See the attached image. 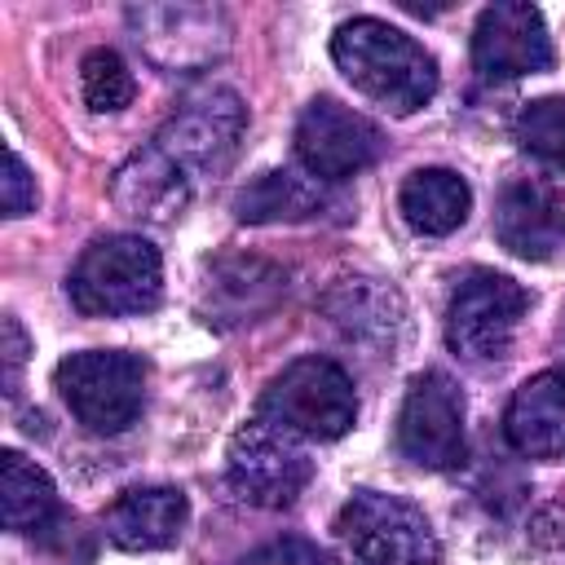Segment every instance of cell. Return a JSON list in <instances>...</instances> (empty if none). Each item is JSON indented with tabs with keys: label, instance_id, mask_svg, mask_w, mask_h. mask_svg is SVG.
I'll use <instances>...</instances> for the list:
<instances>
[{
	"label": "cell",
	"instance_id": "obj_1",
	"mask_svg": "<svg viewBox=\"0 0 565 565\" xmlns=\"http://www.w3.org/2000/svg\"><path fill=\"white\" fill-rule=\"evenodd\" d=\"M243 137V102L230 88L190 97L154 141L132 154L115 177V199L132 216H172L190 185L230 168Z\"/></svg>",
	"mask_w": 565,
	"mask_h": 565
},
{
	"label": "cell",
	"instance_id": "obj_2",
	"mask_svg": "<svg viewBox=\"0 0 565 565\" xmlns=\"http://www.w3.org/2000/svg\"><path fill=\"white\" fill-rule=\"evenodd\" d=\"M331 57L358 93H366L371 102H380L393 115H411L437 93L433 53L380 18L344 22L331 35Z\"/></svg>",
	"mask_w": 565,
	"mask_h": 565
},
{
	"label": "cell",
	"instance_id": "obj_3",
	"mask_svg": "<svg viewBox=\"0 0 565 565\" xmlns=\"http://www.w3.org/2000/svg\"><path fill=\"white\" fill-rule=\"evenodd\" d=\"M71 305L88 318L146 313L163 296V260L141 234H110L84 247L66 278Z\"/></svg>",
	"mask_w": 565,
	"mask_h": 565
},
{
	"label": "cell",
	"instance_id": "obj_4",
	"mask_svg": "<svg viewBox=\"0 0 565 565\" xmlns=\"http://www.w3.org/2000/svg\"><path fill=\"white\" fill-rule=\"evenodd\" d=\"M331 534L344 565H437L441 556L428 516L402 494L358 490L335 512Z\"/></svg>",
	"mask_w": 565,
	"mask_h": 565
},
{
	"label": "cell",
	"instance_id": "obj_5",
	"mask_svg": "<svg viewBox=\"0 0 565 565\" xmlns=\"http://www.w3.org/2000/svg\"><path fill=\"white\" fill-rule=\"evenodd\" d=\"M53 384L88 433H124L146 402V362L119 349H84L57 362Z\"/></svg>",
	"mask_w": 565,
	"mask_h": 565
},
{
	"label": "cell",
	"instance_id": "obj_6",
	"mask_svg": "<svg viewBox=\"0 0 565 565\" xmlns=\"http://www.w3.org/2000/svg\"><path fill=\"white\" fill-rule=\"evenodd\" d=\"M260 415L278 419L296 437L335 441L358 419V393H353V380L344 375V366L313 353V358H296L291 366H282L269 380V388L260 397Z\"/></svg>",
	"mask_w": 565,
	"mask_h": 565
},
{
	"label": "cell",
	"instance_id": "obj_7",
	"mask_svg": "<svg viewBox=\"0 0 565 565\" xmlns=\"http://www.w3.org/2000/svg\"><path fill=\"white\" fill-rule=\"evenodd\" d=\"M225 472H230V486L247 503L287 508L309 486L313 463H309V455H305V446H300V437L291 428H282L269 415H256L230 437Z\"/></svg>",
	"mask_w": 565,
	"mask_h": 565
},
{
	"label": "cell",
	"instance_id": "obj_8",
	"mask_svg": "<svg viewBox=\"0 0 565 565\" xmlns=\"http://www.w3.org/2000/svg\"><path fill=\"white\" fill-rule=\"evenodd\" d=\"M530 309V291L494 269H472L446 309V344L463 362H499Z\"/></svg>",
	"mask_w": 565,
	"mask_h": 565
},
{
	"label": "cell",
	"instance_id": "obj_9",
	"mask_svg": "<svg viewBox=\"0 0 565 565\" xmlns=\"http://www.w3.org/2000/svg\"><path fill=\"white\" fill-rule=\"evenodd\" d=\"M397 446L411 463L450 472L468 455V433H463V393L455 388L450 375L424 371L411 380L402 415H397Z\"/></svg>",
	"mask_w": 565,
	"mask_h": 565
},
{
	"label": "cell",
	"instance_id": "obj_10",
	"mask_svg": "<svg viewBox=\"0 0 565 565\" xmlns=\"http://www.w3.org/2000/svg\"><path fill=\"white\" fill-rule=\"evenodd\" d=\"M384 154V132L340 106L335 97H313L296 124V159L305 163L309 177L318 181H344L358 177L362 168H371Z\"/></svg>",
	"mask_w": 565,
	"mask_h": 565
},
{
	"label": "cell",
	"instance_id": "obj_11",
	"mask_svg": "<svg viewBox=\"0 0 565 565\" xmlns=\"http://www.w3.org/2000/svg\"><path fill=\"white\" fill-rule=\"evenodd\" d=\"M472 66L481 79H516L552 66V35L543 13L521 0L486 4L472 26Z\"/></svg>",
	"mask_w": 565,
	"mask_h": 565
},
{
	"label": "cell",
	"instance_id": "obj_12",
	"mask_svg": "<svg viewBox=\"0 0 565 565\" xmlns=\"http://www.w3.org/2000/svg\"><path fill=\"white\" fill-rule=\"evenodd\" d=\"M128 26L137 44H146V53L163 66H190L185 44H194V53L207 62L225 49L230 35L225 13L212 4H132Z\"/></svg>",
	"mask_w": 565,
	"mask_h": 565
},
{
	"label": "cell",
	"instance_id": "obj_13",
	"mask_svg": "<svg viewBox=\"0 0 565 565\" xmlns=\"http://www.w3.org/2000/svg\"><path fill=\"white\" fill-rule=\"evenodd\" d=\"M499 243L521 260H547L565 243V199L543 181H508L494 207Z\"/></svg>",
	"mask_w": 565,
	"mask_h": 565
},
{
	"label": "cell",
	"instance_id": "obj_14",
	"mask_svg": "<svg viewBox=\"0 0 565 565\" xmlns=\"http://www.w3.org/2000/svg\"><path fill=\"white\" fill-rule=\"evenodd\" d=\"M503 433L525 459H561L565 455V371H543L525 380L503 415Z\"/></svg>",
	"mask_w": 565,
	"mask_h": 565
},
{
	"label": "cell",
	"instance_id": "obj_15",
	"mask_svg": "<svg viewBox=\"0 0 565 565\" xmlns=\"http://www.w3.org/2000/svg\"><path fill=\"white\" fill-rule=\"evenodd\" d=\"M185 516H190V503H185L181 490L137 486V490H124L106 508V534L124 552H159V547L177 543Z\"/></svg>",
	"mask_w": 565,
	"mask_h": 565
},
{
	"label": "cell",
	"instance_id": "obj_16",
	"mask_svg": "<svg viewBox=\"0 0 565 565\" xmlns=\"http://www.w3.org/2000/svg\"><path fill=\"white\" fill-rule=\"evenodd\" d=\"M397 207H402V216H406V225L415 234L441 238V234H450V230H459L468 221L472 190L450 168H419V172H411L402 181Z\"/></svg>",
	"mask_w": 565,
	"mask_h": 565
},
{
	"label": "cell",
	"instance_id": "obj_17",
	"mask_svg": "<svg viewBox=\"0 0 565 565\" xmlns=\"http://www.w3.org/2000/svg\"><path fill=\"white\" fill-rule=\"evenodd\" d=\"M0 512H4V530L13 534H40L44 525L57 521V490L49 472L18 450L0 455Z\"/></svg>",
	"mask_w": 565,
	"mask_h": 565
},
{
	"label": "cell",
	"instance_id": "obj_18",
	"mask_svg": "<svg viewBox=\"0 0 565 565\" xmlns=\"http://www.w3.org/2000/svg\"><path fill=\"white\" fill-rule=\"evenodd\" d=\"M318 207H327L322 181L318 177H296L287 168L260 172L234 199L238 221H252V225H265V221H305V216H318Z\"/></svg>",
	"mask_w": 565,
	"mask_h": 565
},
{
	"label": "cell",
	"instance_id": "obj_19",
	"mask_svg": "<svg viewBox=\"0 0 565 565\" xmlns=\"http://www.w3.org/2000/svg\"><path fill=\"white\" fill-rule=\"evenodd\" d=\"M79 88H84V102L88 110L106 115V110H124L137 93L132 84V71L128 62L115 53V49H93L84 62H79Z\"/></svg>",
	"mask_w": 565,
	"mask_h": 565
},
{
	"label": "cell",
	"instance_id": "obj_20",
	"mask_svg": "<svg viewBox=\"0 0 565 565\" xmlns=\"http://www.w3.org/2000/svg\"><path fill=\"white\" fill-rule=\"evenodd\" d=\"M512 132H516V141H521L525 154H534V159H543V163H552V168L565 172V102L561 97L530 102L516 115Z\"/></svg>",
	"mask_w": 565,
	"mask_h": 565
},
{
	"label": "cell",
	"instance_id": "obj_21",
	"mask_svg": "<svg viewBox=\"0 0 565 565\" xmlns=\"http://www.w3.org/2000/svg\"><path fill=\"white\" fill-rule=\"evenodd\" d=\"M0 203H4V216H26V212H35V177L26 172V163H22V154H18L13 146L4 150Z\"/></svg>",
	"mask_w": 565,
	"mask_h": 565
},
{
	"label": "cell",
	"instance_id": "obj_22",
	"mask_svg": "<svg viewBox=\"0 0 565 565\" xmlns=\"http://www.w3.org/2000/svg\"><path fill=\"white\" fill-rule=\"evenodd\" d=\"M234 565H327V556H322L309 539H300V534H282V539H274V543L247 552V556L234 561Z\"/></svg>",
	"mask_w": 565,
	"mask_h": 565
},
{
	"label": "cell",
	"instance_id": "obj_23",
	"mask_svg": "<svg viewBox=\"0 0 565 565\" xmlns=\"http://www.w3.org/2000/svg\"><path fill=\"white\" fill-rule=\"evenodd\" d=\"M4 388H9V397L18 393V371H22V353H26V335H22V327H18V318H4Z\"/></svg>",
	"mask_w": 565,
	"mask_h": 565
}]
</instances>
